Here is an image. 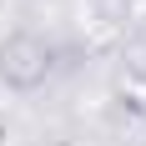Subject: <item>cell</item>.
Segmentation results:
<instances>
[{"label": "cell", "mask_w": 146, "mask_h": 146, "mask_svg": "<svg viewBox=\"0 0 146 146\" xmlns=\"http://www.w3.org/2000/svg\"><path fill=\"white\" fill-rule=\"evenodd\" d=\"M56 76V40L40 30H10L0 40V81L15 91H35Z\"/></svg>", "instance_id": "6da1fadb"}]
</instances>
